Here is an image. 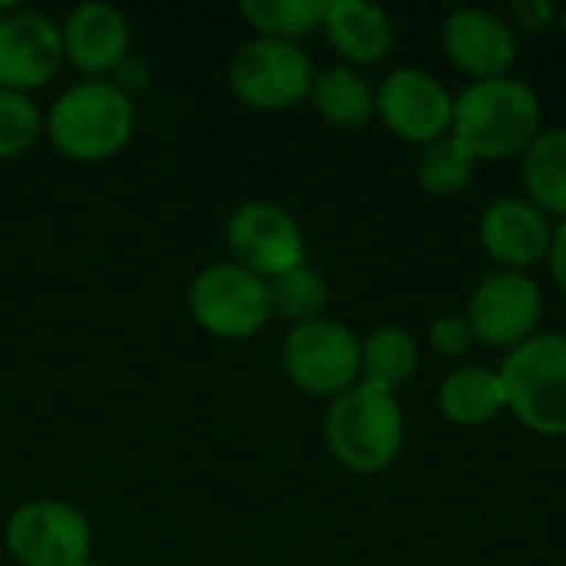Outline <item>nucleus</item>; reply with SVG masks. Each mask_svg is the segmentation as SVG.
I'll return each instance as SVG.
<instances>
[{
	"mask_svg": "<svg viewBox=\"0 0 566 566\" xmlns=\"http://www.w3.org/2000/svg\"><path fill=\"white\" fill-rule=\"evenodd\" d=\"M544 129V103L527 80L494 76L474 80L454 96L451 136L461 139L478 163L524 156Z\"/></svg>",
	"mask_w": 566,
	"mask_h": 566,
	"instance_id": "obj_1",
	"label": "nucleus"
},
{
	"mask_svg": "<svg viewBox=\"0 0 566 566\" xmlns=\"http://www.w3.org/2000/svg\"><path fill=\"white\" fill-rule=\"evenodd\" d=\"M43 126L63 156L76 163H103L123 153L133 139L136 106L119 83L90 76L66 86L53 99Z\"/></svg>",
	"mask_w": 566,
	"mask_h": 566,
	"instance_id": "obj_2",
	"label": "nucleus"
},
{
	"mask_svg": "<svg viewBox=\"0 0 566 566\" xmlns=\"http://www.w3.org/2000/svg\"><path fill=\"white\" fill-rule=\"evenodd\" d=\"M322 431L328 454L355 474H378L391 468L408 438L398 395L365 381L328 401Z\"/></svg>",
	"mask_w": 566,
	"mask_h": 566,
	"instance_id": "obj_3",
	"label": "nucleus"
},
{
	"mask_svg": "<svg viewBox=\"0 0 566 566\" xmlns=\"http://www.w3.org/2000/svg\"><path fill=\"white\" fill-rule=\"evenodd\" d=\"M507 411L541 438H566V335L537 332L497 368Z\"/></svg>",
	"mask_w": 566,
	"mask_h": 566,
	"instance_id": "obj_4",
	"label": "nucleus"
},
{
	"mask_svg": "<svg viewBox=\"0 0 566 566\" xmlns=\"http://www.w3.org/2000/svg\"><path fill=\"white\" fill-rule=\"evenodd\" d=\"M282 371L298 391L332 401L361 381V338L328 315L292 325L282 338Z\"/></svg>",
	"mask_w": 566,
	"mask_h": 566,
	"instance_id": "obj_5",
	"label": "nucleus"
},
{
	"mask_svg": "<svg viewBox=\"0 0 566 566\" xmlns=\"http://www.w3.org/2000/svg\"><path fill=\"white\" fill-rule=\"evenodd\" d=\"M315 83V63L292 40L252 36L229 60V86L232 93L259 109L282 113L308 99Z\"/></svg>",
	"mask_w": 566,
	"mask_h": 566,
	"instance_id": "obj_6",
	"label": "nucleus"
},
{
	"mask_svg": "<svg viewBox=\"0 0 566 566\" xmlns=\"http://www.w3.org/2000/svg\"><path fill=\"white\" fill-rule=\"evenodd\" d=\"M189 312L216 338H252L272 318L269 282L229 259L202 265L189 285Z\"/></svg>",
	"mask_w": 566,
	"mask_h": 566,
	"instance_id": "obj_7",
	"label": "nucleus"
},
{
	"mask_svg": "<svg viewBox=\"0 0 566 566\" xmlns=\"http://www.w3.org/2000/svg\"><path fill=\"white\" fill-rule=\"evenodd\" d=\"M226 249L229 262L249 269L265 282L308 262L298 219L285 206L269 199H252L232 209V216L226 219Z\"/></svg>",
	"mask_w": 566,
	"mask_h": 566,
	"instance_id": "obj_8",
	"label": "nucleus"
},
{
	"mask_svg": "<svg viewBox=\"0 0 566 566\" xmlns=\"http://www.w3.org/2000/svg\"><path fill=\"white\" fill-rule=\"evenodd\" d=\"M464 318L471 322L478 345L511 352L541 332V318H544L541 282L531 272L497 269L474 285Z\"/></svg>",
	"mask_w": 566,
	"mask_h": 566,
	"instance_id": "obj_9",
	"label": "nucleus"
},
{
	"mask_svg": "<svg viewBox=\"0 0 566 566\" xmlns=\"http://www.w3.org/2000/svg\"><path fill=\"white\" fill-rule=\"evenodd\" d=\"M3 544L20 566H80L90 560L93 527L66 501H30L10 514Z\"/></svg>",
	"mask_w": 566,
	"mask_h": 566,
	"instance_id": "obj_10",
	"label": "nucleus"
},
{
	"mask_svg": "<svg viewBox=\"0 0 566 566\" xmlns=\"http://www.w3.org/2000/svg\"><path fill=\"white\" fill-rule=\"evenodd\" d=\"M375 116L411 146H431L451 136L454 96L451 90L421 66H395L375 86Z\"/></svg>",
	"mask_w": 566,
	"mask_h": 566,
	"instance_id": "obj_11",
	"label": "nucleus"
},
{
	"mask_svg": "<svg viewBox=\"0 0 566 566\" xmlns=\"http://www.w3.org/2000/svg\"><path fill=\"white\" fill-rule=\"evenodd\" d=\"M63 63L60 23L40 10L10 7L0 13V86L30 93L53 80Z\"/></svg>",
	"mask_w": 566,
	"mask_h": 566,
	"instance_id": "obj_12",
	"label": "nucleus"
},
{
	"mask_svg": "<svg viewBox=\"0 0 566 566\" xmlns=\"http://www.w3.org/2000/svg\"><path fill=\"white\" fill-rule=\"evenodd\" d=\"M441 43L448 60L474 80L507 76L517 60V33L514 27L484 7H458L444 27Z\"/></svg>",
	"mask_w": 566,
	"mask_h": 566,
	"instance_id": "obj_13",
	"label": "nucleus"
},
{
	"mask_svg": "<svg viewBox=\"0 0 566 566\" xmlns=\"http://www.w3.org/2000/svg\"><path fill=\"white\" fill-rule=\"evenodd\" d=\"M478 239L501 269L531 272L534 265L547 262L554 219L544 216L527 196H504L484 209L478 222Z\"/></svg>",
	"mask_w": 566,
	"mask_h": 566,
	"instance_id": "obj_14",
	"label": "nucleus"
},
{
	"mask_svg": "<svg viewBox=\"0 0 566 566\" xmlns=\"http://www.w3.org/2000/svg\"><path fill=\"white\" fill-rule=\"evenodd\" d=\"M63 60H70L86 76H106L129 56V20L119 7L103 0L76 3L60 23Z\"/></svg>",
	"mask_w": 566,
	"mask_h": 566,
	"instance_id": "obj_15",
	"label": "nucleus"
},
{
	"mask_svg": "<svg viewBox=\"0 0 566 566\" xmlns=\"http://www.w3.org/2000/svg\"><path fill=\"white\" fill-rule=\"evenodd\" d=\"M322 30L342 63L355 70L385 60L395 43L388 10L368 0H328Z\"/></svg>",
	"mask_w": 566,
	"mask_h": 566,
	"instance_id": "obj_16",
	"label": "nucleus"
},
{
	"mask_svg": "<svg viewBox=\"0 0 566 566\" xmlns=\"http://www.w3.org/2000/svg\"><path fill=\"white\" fill-rule=\"evenodd\" d=\"M438 411L458 428H484L507 411V395L497 368L461 365L438 385Z\"/></svg>",
	"mask_w": 566,
	"mask_h": 566,
	"instance_id": "obj_17",
	"label": "nucleus"
},
{
	"mask_svg": "<svg viewBox=\"0 0 566 566\" xmlns=\"http://www.w3.org/2000/svg\"><path fill=\"white\" fill-rule=\"evenodd\" d=\"M521 179L527 199L551 216L566 219V126H544L541 136L521 156Z\"/></svg>",
	"mask_w": 566,
	"mask_h": 566,
	"instance_id": "obj_18",
	"label": "nucleus"
},
{
	"mask_svg": "<svg viewBox=\"0 0 566 566\" xmlns=\"http://www.w3.org/2000/svg\"><path fill=\"white\" fill-rule=\"evenodd\" d=\"M312 109L335 129H361L375 116V86L355 66H328L315 73Z\"/></svg>",
	"mask_w": 566,
	"mask_h": 566,
	"instance_id": "obj_19",
	"label": "nucleus"
},
{
	"mask_svg": "<svg viewBox=\"0 0 566 566\" xmlns=\"http://www.w3.org/2000/svg\"><path fill=\"white\" fill-rule=\"evenodd\" d=\"M421 365L418 338L401 325H378L361 338V381L398 395Z\"/></svg>",
	"mask_w": 566,
	"mask_h": 566,
	"instance_id": "obj_20",
	"label": "nucleus"
},
{
	"mask_svg": "<svg viewBox=\"0 0 566 566\" xmlns=\"http://www.w3.org/2000/svg\"><path fill=\"white\" fill-rule=\"evenodd\" d=\"M269 302H272V315L285 318L289 325H305L325 318L332 289L312 262H302L292 272L269 282Z\"/></svg>",
	"mask_w": 566,
	"mask_h": 566,
	"instance_id": "obj_21",
	"label": "nucleus"
},
{
	"mask_svg": "<svg viewBox=\"0 0 566 566\" xmlns=\"http://www.w3.org/2000/svg\"><path fill=\"white\" fill-rule=\"evenodd\" d=\"M328 0H242L239 13L259 30V36L272 40H292L322 30Z\"/></svg>",
	"mask_w": 566,
	"mask_h": 566,
	"instance_id": "obj_22",
	"label": "nucleus"
},
{
	"mask_svg": "<svg viewBox=\"0 0 566 566\" xmlns=\"http://www.w3.org/2000/svg\"><path fill=\"white\" fill-rule=\"evenodd\" d=\"M478 169V156L454 136H444L431 146L421 149L418 159V182L424 192L438 196V199H451L461 196Z\"/></svg>",
	"mask_w": 566,
	"mask_h": 566,
	"instance_id": "obj_23",
	"label": "nucleus"
},
{
	"mask_svg": "<svg viewBox=\"0 0 566 566\" xmlns=\"http://www.w3.org/2000/svg\"><path fill=\"white\" fill-rule=\"evenodd\" d=\"M43 133V113L30 99V93L0 86V159H13L27 153Z\"/></svg>",
	"mask_w": 566,
	"mask_h": 566,
	"instance_id": "obj_24",
	"label": "nucleus"
},
{
	"mask_svg": "<svg viewBox=\"0 0 566 566\" xmlns=\"http://www.w3.org/2000/svg\"><path fill=\"white\" fill-rule=\"evenodd\" d=\"M428 345L444 355V358H464L478 342H474V332H471V322L461 315V312H448L441 318L431 322L428 328Z\"/></svg>",
	"mask_w": 566,
	"mask_h": 566,
	"instance_id": "obj_25",
	"label": "nucleus"
},
{
	"mask_svg": "<svg viewBox=\"0 0 566 566\" xmlns=\"http://www.w3.org/2000/svg\"><path fill=\"white\" fill-rule=\"evenodd\" d=\"M514 17H517V23L524 30H541V27H547V23L557 20V10L551 3H544V0H521L514 7Z\"/></svg>",
	"mask_w": 566,
	"mask_h": 566,
	"instance_id": "obj_26",
	"label": "nucleus"
},
{
	"mask_svg": "<svg viewBox=\"0 0 566 566\" xmlns=\"http://www.w3.org/2000/svg\"><path fill=\"white\" fill-rule=\"evenodd\" d=\"M547 269L551 279L557 282V289L566 292V219L554 222V239H551V252H547Z\"/></svg>",
	"mask_w": 566,
	"mask_h": 566,
	"instance_id": "obj_27",
	"label": "nucleus"
},
{
	"mask_svg": "<svg viewBox=\"0 0 566 566\" xmlns=\"http://www.w3.org/2000/svg\"><path fill=\"white\" fill-rule=\"evenodd\" d=\"M560 17V27H564V33H566V13H557Z\"/></svg>",
	"mask_w": 566,
	"mask_h": 566,
	"instance_id": "obj_28",
	"label": "nucleus"
},
{
	"mask_svg": "<svg viewBox=\"0 0 566 566\" xmlns=\"http://www.w3.org/2000/svg\"><path fill=\"white\" fill-rule=\"evenodd\" d=\"M80 566H106V564H96V560H86V564H80Z\"/></svg>",
	"mask_w": 566,
	"mask_h": 566,
	"instance_id": "obj_29",
	"label": "nucleus"
}]
</instances>
